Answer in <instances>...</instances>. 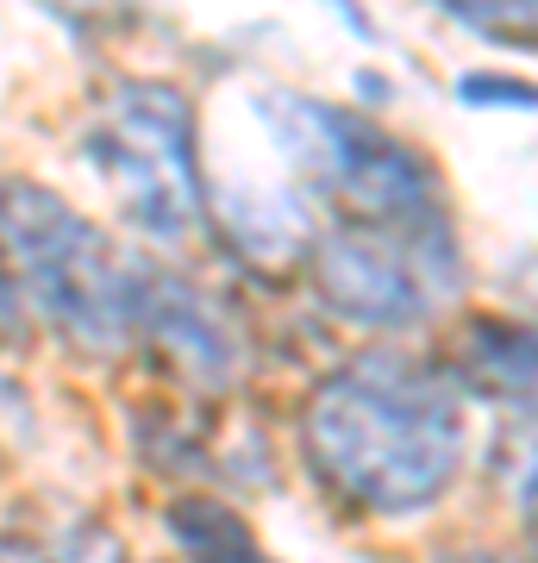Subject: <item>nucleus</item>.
Masks as SVG:
<instances>
[{
  "mask_svg": "<svg viewBox=\"0 0 538 563\" xmlns=\"http://www.w3.org/2000/svg\"><path fill=\"white\" fill-rule=\"evenodd\" d=\"M463 369H470L488 395L538 413V325L476 320L470 339H463Z\"/></svg>",
  "mask_w": 538,
  "mask_h": 563,
  "instance_id": "obj_6",
  "label": "nucleus"
},
{
  "mask_svg": "<svg viewBox=\"0 0 538 563\" xmlns=\"http://www.w3.org/2000/svg\"><path fill=\"white\" fill-rule=\"evenodd\" d=\"M463 563H482V558H463Z\"/></svg>",
  "mask_w": 538,
  "mask_h": 563,
  "instance_id": "obj_12",
  "label": "nucleus"
},
{
  "mask_svg": "<svg viewBox=\"0 0 538 563\" xmlns=\"http://www.w3.org/2000/svg\"><path fill=\"white\" fill-rule=\"evenodd\" d=\"M39 563H125V551L107 539L100 526H76V532H63Z\"/></svg>",
  "mask_w": 538,
  "mask_h": 563,
  "instance_id": "obj_10",
  "label": "nucleus"
},
{
  "mask_svg": "<svg viewBox=\"0 0 538 563\" xmlns=\"http://www.w3.org/2000/svg\"><path fill=\"white\" fill-rule=\"evenodd\" d=\"M300 444L344 507L426 514L463 470V407L419 363L358 357L314 388Z\"/></svg>",
  "mask_w": 538,
  "mask_h": 563,
  "instance_id": "obj_1",
  "label": "nucleus"
},
{
  "mask_svg": "<svg viewBox=\"0 0 538 563\" xmlns=\"http://www.w3.org/2000/svg\"><path fill=\"white\" fill-rule=\"evenodd\" d=\"M163 526L188 563H276L263 551V539L251 532L239 507L226 501H200V495H182V501L163 507Z\"/></svg>",
  "mask_w": 538,
  "mask_h": 563,
  "instance_id": "obj_7",
  "label": "nucleus"
},
{
  "mask_svg": "<svg viewBox=\"0 0 538 563\" xmlns=\"http://www.w3.org/2000/svg\"><path fill=\"white\" fill-rule=\"evenodd\" d=\"M451 20L488 38H538V0L514 7V0H482V7H451Z\"/></svg>",
  "mask_w": 538,
  "mask_h": 563,
  "instance_id": "obj_8",
  "label": "nucleus"
},
{
  "mask_svg": "<svg viewBox=\"0 0 538 563\" xmlns=\"http://www.w3.org/2000/svg\"><path fill=\"white\" fill-rule=\"evenodd\" d=\"M139 325L157 332V344H169V357L207 388H226L239 376V332L232 320L220 313L213 295H200L195 282H163V276H144V295H139Z\"/></svg>",
  "mask_w": 538,
  "mask_h": 563,
  "instance_id": "obj_5",
  "label": "nucleus"
},
{
  "mask_svg": "<svg viewBox=\"0 0 538 563\" xmlns=\"http://www.w3.org/2000/svg\"><path fill=\"white\" fill-rule=\"evenodd\" d=\"M88 157L113 195L125 220L144 225L151 239H188L207 207L200 181V144H195V107L169 81H120L107 107L88 125Z\"/></svg>",
  "mask_w": 538,
  "mask_h": 563,
  "instance_id": "obj_4",
  "label": "nucleus"
},
{
  "mask_svg": "<svg viewBox=\"0 0 538 563\" xmlns=\"http://www.w3.org/2000/svg\"><path fill=\"white\" fill-rule=\"evenodd\" d=\"M519 507H526V526H532V539H538V463L526 470V483H519Z\"/></svg>",
  "mask_w": 538,
  "mask_h": 563,
  "instance_id": "obj_11",
  "label": "nucleus"
},
{
  "mask_svg": "<svg viewBox=\"0 0 538 563\" xmlns=\"http://www.w3.org/2000/svg\"><path fill=\"white\" fill-rule=\"evenodd\" d=\"M0 276L81 351H120L139 325L144 276L125 269L88 213L39 181L0 188Z\"/></svg>",
  "mask_w": 538,
  "mask_h": 563,
  "instance_id": "obj_2",
  "label": "nucleus"
},
{
  "mask_svg": "<svg viewBox=\"0 0 538 563\" xmlns=\"http://www.w3.org/2000/svg\"><path fill=\"white\" fill-rule=\"evenodd\" d=\"M314 282L339 320L400 332L463 295V251L451 220H332L314 232Z\"/></svg>",
  "mask_w": 538,
  "mask_h": 563,
  "instance_id": "obj_3",
  "label": "nucleus"
},
{
  "mask_svg": "<svg viewBox=\"0 0 538 563\" xmlns=\"http://www.w3.org/2000/svg\"><path fill=\"white\" fill-rule=\"evenodd\" d=\"M458 95H463L470 107H538V81L476 69V76H463V81H458Z\"/></svg>",
  "mask_w": 538,
  "mask_h": 563,
  "instance_id": "obj_9",
  "label": "nucleus"
}]
</instances>
